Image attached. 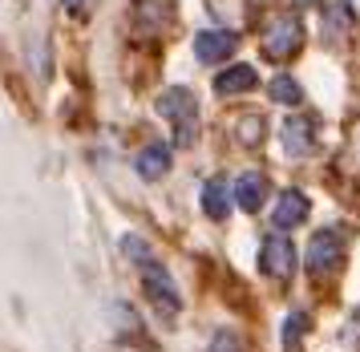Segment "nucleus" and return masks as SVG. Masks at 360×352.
I'll return each instance as SVG.
<instances>
[{
    "label": "nucleus",
    "mask_w": 360,
    "mask_h": 352,
    "mask_svg": "<svg viewBox=\"0 0 360 352\" xmlns=\"http://www.w3.org/2000/svg\"><path fill=\"white\" fill-rule=\"evenodd\" d=\"M267 89H271V97H276L279 106H300V97H304L300 81H292V77H276Z\"/></svg>",
    "instance_id": "nucleus-14"
},
{
    "label": "nucleus",
    "mask_w": 360,
    "mask_h": 352,
    "mask_svg": "<svg viewBox=\"0 0 360 352\" xmlns=\"http://www.w3.org/2000/svg\"><path fill=\"white\" fill-rule=\"evenodd\" d=\"M235 45H239V37L227 29H202L195 37V53H198V61H227L231 53H235Z\"/></svg>",
    "instance_id": "nucleus-6"
},
{
    "label": "nucleus",
    "mask_w": 360,
    "mask_h": 352,
    "mask_svg": "<svg viewBox=\"0 0 360 352\" xmlns=\"http://www.w3.org/2000/svg\"><path fill=\"white\" fill-rule=\"evenodd\" d=\"M300 49H304V20H295V16H279L263 37V57L267 61H292Z\"/></svg>",
    "instance_id": "nucleus-2"
},
{
    "label": "nucleus",
    "mask_w": 360,
    "mask_h": 352,
    "mask_svg": "<svg viewBox=\"0 0 360 352\" xmlns=\"http://www.w3.org/2000/svg\"><path fill=\"white\" fill-rule=\"evenodd\" d=\"M279 134H283L288 158H304V154L311 150V126L304 122V118H288V122L279 126Z\"/></svg>",
    "instance_id": "nucleus-10"
},
{
    "label": "nucleus",
    "mask_w": 360,
    "mask_h": 352,
    "mask_svg": "<svg viewBox=\"0 0 360 352\" xmlns=\"http://www.w3.org/2000/svg\"><path fill=\"white\" fill-rule=\"evenodd\" d=\"M263 199H267V175L251 170V175H243L235 182V203H239L247 215H255V210L263 207Z\"/></svg>",
    "instance_id": "nucleus-8"
},
{
    "label": "nucleus",
    "mask_w": 360,
    "mask_h": 352,
    "mask_svg": "<svg viewBox=\"0 0 360 352\" xmlns=\"http://www.w3.org/2000/svg\"><path fill=\"white\" fill-rule=\"evenodd\" d=\"M202 210H207V219H214V223H223L231 210V191L223 178H211L207 187H202Z\"/></svg>",
    "instance_id": "nucleus-12"
},
{
    "label": "nucleus",
    "mask_w": 360,
    "mask_h": 352,
    "mask_svg": "<svg viewBox=\"0 0 360 352\" xmlns=\"http://www.w3.org/2000/svg\"><path fill=\"white\" fill-rule=\"evenodd\" d=\"M126 251H130V259H142V263H150V247H146L142 239H134V235L126 239Z\"/></svg>",
    "instance_id": "nucleus-18"
},
{
    "label": "nucleus",
    "mask_w": 360,
    "mask_h": 352,
    "mask_svg": "<svg viewBox=\"0 0 360 352\" xmlns=\"http://www.w3.org/2000/svg\"><path fill=\"white\" fill-rule=\"evenodd\" d=\"M308 210H311L308 194L283 191V199H279V207H276V227H279V231H288V227L304 223V219H308Z\"/></svg>",
    "instance_id": "nucleus-9"
},
{
    "label": "nucleus",
    "mask_w": 360,
    "mask_h": 352,
    "mask_svg": "<svg viewBox=\"0 0 360 352\" xmlns=\"http://www.w3.org/2000/svg\"><path fill=\"white\" fill-rule=\"evenodd\" d=\"M235 134H239V142L243 146H255L263 138V113H243L239 126H235Z\"/></svg>",
    "instance_id": "nucleus-15"
},
{
    "label": "nucleus",
    "mask_w": 360,
    "mask_h": 352,
    "mask_svg": "<svg viewBox=\"0 0 360 352\" xmlns=\"http://www.w3.org/2000/svg\"><path fill=\"white\" fill-rule=\"evenodd\" d=\"M142 288H146V300L154 304L158 316H174V312L182 308L179 291H174V284H170V272L158 268V263H146V268H142Z\"/></svg>",
    "instance_id": "nucleus-5"
},
{
    "label": "nucleus",
    "mask_w": 360,
    "mask_h": 352,
    "mask_svg": "<svg viewBox=\"0 0 360 352\" xmlns=\"http://www.w3.org/2000/svg\"><path fill=\"white\" fill-rule=\"evenodd\" d=\"M207 352H239V340L231 337V332H219V337L211 340V348Z\"/></svg>",
    "instance_id": "nucleus-17"
},
{
    "label": "nucleus",
    "mask_w": 360,
    "mask_h": 352,
    "mask_svg": "<svg viewBox=\"0 0 360 352\" xmlns=\"http://www.w3.org/2000/svg\"><path fill=\"white\" fill-rule=\"evenodd\" d=\"M134 20L146 32H162L174 20V0H134Z\"/></svg>",
    "instance_id": "nucleus-7"
},
{
    "label": "nucleus",
    "mask_w": 360,
    "mask_h": 352,
    "mask_svg": "<svg viewBox=\"0 0 360 352\" xmlns=\"http://www.w3.org/2000/svg\"><path fill=\"white\" fill-rule=\"evenodd\" d=\"M259 272L267 279H279V284H288L295 272V247L288 235H267L263 239V251H259Z\"/></svg>",
    "instance_id": "nucleus-4"
},
{
    "label": "nucleus",
    "mask_w": 360,
    "mask_h": 352,
    "mask_svg": "<svg viewBox=\"0 0 360 352\" xmlns=\"http://www.w3.org/2000/svg\"><path fill=\"white\" fill-rule=\"evenodd\" d=\"M158 113L174 126V138L179 146H191L195 142V126H198V97L191 89H166L158 97Z\"/></svg>",
    "instance_id": "nucleus-1"
},
{
    "label": "nucleus",
    "mask_w": 360,
    "mask_h": 352,
    "mask_svg": "<svg viewBox=\"0 0 360 352\" xmlns=\"http://www.w3.org/2000/svg\"><path fill=\"white\" fill-rule=\"evenodd\" d=\"M304 332H308V316H304V312L288 316V332H283V340H288V344H295V337H304Z\"/></svg>",
    "instance_id": "nucleus-16"
},
{
    "label": "nucleus",
    "mask_w": 360,
    "mask_h": 352,
    "mask_svg": "<svg viewBox=\"0 0 360 352\" xmlns=\"http://www.w3.org/2000/svg\"><path fill=\"white\" fill-rule=\"evenodd\" d=\"M344 263V243L340 235H332V231H316L308 243V272L316 279H328L332 272H340Z\"/></svg>",
    "instance_id": "nucleus-3"
},
{
    "label": "nucleus",
    "mask_w": 360,
    "mask_h": 352,
    "mask_svg": "<svg viewBox=\"0 0 360 352\" xmlns=\"http://www.w3.org/2000/svg\"><path fill=\"white\" fill-rule=\"evenodd\" d=\"M94 4H98V0H65V8H69V13H77V16H89Z\"/></svg>",
    "instance_id": "nucleus-19"
},
{
    "label": "nucleus",
    "mask_w": 360,
    "mask_h": 352,
    "mask_svg": "<svg viewBox=\"0 0 360 352\" xmlns=\"http://www.w3.org/2000/svg\"><path fill=\"white\" fill-rule=\"evenodd\" d=\"M251 85H255V69H251V65H231V69H223V73L214 77V94H223V97L247 94Z\"/></svg>",
    "instance_id": "nucleus-11"
},
{
    "label": "nucleus",
    "mask_w": 360,
    "mask_h": 352,
    "mask_svg": "<svg viewBox=\"0 0 360 352\" xmlns=\"http://www.w3.org/2000/svg\"><path fill=\"white\" fill-rule=\"evenodd\" d=\"M166 170H170V146L154 142V146H146V150L138 154V175L142 178H162Z\"/></svg>",
    "instance_id": "nucleus-13"
},
{
    "label": "nucleus",
    "mask_w": 360,
    "mask_h": 352,
    "mask_svg": "<svg viewBox=\"0 0 360 352\" xmlns=\"http://www.w3.org/2000/svg\"><path fill=\"white\" fill-rule=\"evenodd\" d=\"M308 4H316V0H295V8H308Z\"/></svg>",
    "instance_id": "nucleus-20"
}]
</instances>
